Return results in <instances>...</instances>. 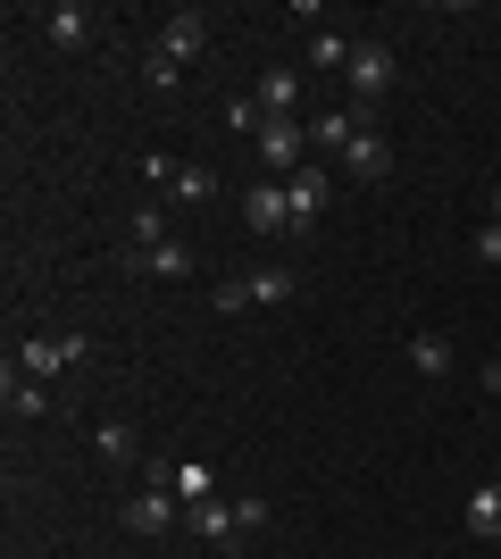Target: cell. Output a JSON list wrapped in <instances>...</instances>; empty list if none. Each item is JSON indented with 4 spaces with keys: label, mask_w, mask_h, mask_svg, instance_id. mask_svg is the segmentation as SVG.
Instances as JSON below:
<instances>
[{
    "label": "cell",
    "mask_w": 501,
    "mask_h": 559,
    "mask_svg": "<svg viewBox=\"0 0 501 559\" xmlns=\"http://www.w3.org/2000/svg\"><path fill=\"white\" fill-rule=\"evenodd\" d=\"M301 284H293V267H251V276H226L210 293V309L217 318H242V309H285Z\"/></svg>",
    "instance_id": "1"
},
{
    "label": "cell",
    "mask_w": 501,
    "mask_h": 559,
    "mask_svg": "<svg viewBox=\"0 0 501 559\" xmlns=\"http://www.w3.org/2000/svg\"><path fill=\"white\" fill-rule=\"evenodd\" d=\"M184 526H192L201 543H217V551H235V559H242V543H251V526H242V501H235V492L184 501Z\"/></svg>",
    "instance_id": "2"
},
{
    "label": "cell",
    "mask_w": 501,
    "mask_h": 559,
    "mask_svg": "<svg viewBox=\"0 0 501 559\" xmlns=\"http://www.w3.org/2000/svg\"><path fill=\"white\" fill-rule=\"evenodd\" d=\"M351 109H377L384 93H393V75H402V59H393V43H359L351 50Z\"/></svg>",
    "instance_id": "3"
},
{
    "label": "cell",
    "mask_w": 501,
    "mask_h": 559,
    "mask_svg": "<svg viewBox=\"0 0 501 559\" xmlns=\"http://www.w3.org/2000/svg\"><path fill=\"white\" fill-rule=\"evenodd\" d=\"M251 151H260V159H267V176L285 185L293 167H310V126H301V117H267V126H260V142H251Z\"/></svg>",
    "instance_id": "4"
},
{
    "label": "cell",
    "mask_w": 501,
    "mask_h": 559,
    "mask_svg": "<svg viewBox=\"0 0 501 559\" xmlns=\"http://www.w3.org/2000/svg\"><path fill=\"white\" fill-rule=\"evenodd\" d=\"M84 359H93L84 334H25V343H17V368L25 376H68V368H84Z\"/></svg>",
    "instance_id": "5"
},
{
    "label": "cell",
    "mask_w": 501,
    "mask_h": 559,
    "mask_svg": "<svg viewBox=\"0 0 501 559\" xmlns=\"http://www.w3.org/2000/svg\"><path fill=\"white\" fill-rule=\"evenodd\" d=\"M326 192H334V176H326V167H293V176H285V201H293V234H310L318 226V217H326Z\"/></svg>",
    "instance_id": "6"
},
{
    "label": "cell",
    "mask_w": 501,
    "mask_h": 559,
    "mask_svg": "<svg viewBox=\"0 0 501 559\" xmlns=\"http://www.w3.org/2000/svg\"><path fill=\"white\" fill-rule=\"evenodd\" d=\"M242 217H251V234H293L285 185H276V176H267V185H251V192H242Z\"/></svg>",
    "instance_id": "7"
},
{
    "label": "cell",
    "mask_w": 501,
    "mask_h": 559,
    "mask_svg": "<svg viewBox=\"0 0 501 559\" xmlns=\"http://www.w3.org/2000/svg\"><path fill=\"white\" fill-rule=\"evenodd\" d=\"M126 535H167V526H176V492H159V485H151V492H126Z\"/></svg>",
    "instance_id": "8"
},
{
    "label": "cell",
    "mask_w": 501,
    "mask_h": 559,
    "mask_svg": "<svg viewBox=\"0 0 501 559\" xmlns=\"http://www.w3.org/2000/svg\"><path fill=\"white\" fill-rule=\"evenodd\" d=\"M159 50L176 59V68H184V59H201V50H210V17H201V9H176V17L159 25Z\"/></svg>",
    "instance_id": "9"
},
{
    "label": "cell",
    "mask_w": 501,
    "mask_h": 559,
    "mask_svg": "<svg viewBox=\"0 0 501 559\" xmlns=\"http://www.w3.org/2000/svg\"><path fill=\"white\" fill-rule=\"evenodd\" d=\"M251 100H260V117H293L301 109V68H260Z\"/></svg>",
    "instance_id": "10"
},
{
    "label": "cell",
    "mask_w": 501,
    "mask_h": 559,
    "mask_svg": "<svg viewBox=\"0 0 501 559\" xmlns=\"http://www.w3.org/2000/svg\"><path fill=\"white\" fill-rule=\"evenodd\" d=\"M34 25H43V34H50L59 50H84V43H93V9H75V0H50V9H43Z\"/></svg>",
    "instance_id": "11"
},
{
    "label": "cell",
    "mask_w": 501,
    "mask_h": 559,
    "mask_svg": "<svg viewBox=\"0 0 501 559\" xmlns=\"http://www.w3.org/2000/svg\"><path fill=\"white\" fill-rule=\"evenodd\" d=\"M343 159H351V176H359V185H377V176H393V142L359 126V134L343 142Z\"/></svg>",
    "instance_id": "12"
},
{
    "label": "cell",
    "mask_w": 501,
    "mask_h": 559,
    "mask_svg": "<svg viewBox=\"0 0 501 559\" xmlns=\"http://www.w3.org/2000/svg\"><path fill=\"white\" fill-rule=\"evenodd\" d=\"M0 401H9V418H43V409H50L43 376H25L17 359H9V376H0Z\"/></svg>",
    "instance_id": "13"
},
{
    "label": "cell",
    "mask_w": 501,
    "mask_h": 559,
    "mask_svg": "<svg viewBox=\"0 0 501 559\" xmlns=\"http://www.w3.org/2000/svg\"><path fill=\"white\" fill-rule=\"evenodd\" d=\"M460 518H468V535H477V543H501V485H477Z\"/></svg>",
    "instance_id": "14"
},
{
    "label": "cell",
    "mask_w": 501,
    "mask_h": 559,
    "mask_svg": "<svg viewBox=\"0 0 501 559\" xmlns=\"http://www.w3.org/2000/svg\"><path fill=\"white\" fill-rule=\"evenodd\" d=\"M452 359H460L452 334H409V368L418 376H452Z\"/></svg>",
    "instance_id": "15"
},
{
    "label": "cell",
    "mask_w": 501,
    "mask_h": 559,
    "mask_svg": "<svg viewBox=\"0 0 501 559\" xmlns=\"http://www.w3.org/2000/svg\"><path fill=\"white\" fill-rule=\"evenodd\" d=\"M93 451H100V467H126V460H134V426H126V418H100L93 426Z\"/></svg>",
    "instance_id": "16"
},
{
    "label": "cell",
    "mask_w": 501,
    "mask_h": 559,
    "mask_svg": "<svg viewBox=\"0 0 501 559\" xmlns=\"http://www.w3.org/2000/svg\"><path fill=\"white\" fill-rule=\"evenodd\" d=\"M351 134H359V109H326V117H310V151H343Z\"/></svg>",
    "instance_id": "17"
},
{
    "label": "cell",
    "mask_w": 501,
    "mask_h": 559,
    "mask_svg": "<svg viewBox=\"0 0 501 559\" xmlns=\"http://www.w3.org/2000/svg\"><path fill=\"white\" fill-rule=\"evenodd\" d=\"M351 34H334V25H318V34H310V68H351Z\"/></svg>",
    "instance_id": "18"
},
{
    "label": "cell",
    "mask_w": 501,
    "mask_h": 559,
    "mask_svg": "<svg viewBox=\"0 0 501 559\" xmlns=\"http://www.w3.org/2000/svg\"><path fill=\"white\" fill-rule=\"evenodd\" d=\"M167 192H176L184 210H201V201H217V176H210V167H176V185H167Z\"/></svg>",
    "instance_id": "19"
},
{
    "label": "cell",
    "mask_w": 501,
    "mask_h": 559,
    "mask_svg": "<svg viewBox=\"0 0 501 559\" xmlns=\"http://www.w3.org/2000/svg\"><path fill=\"white\" fill-rule=\"evenodd\" d=\"M176 75H184V68H176L167 50H151V59H143V84H151V93H176Z\"/></svg>",
    "instance_id": "20"
},
{
    "label": "cell",
    "mask_w": 501,
    "mask_h": 559,
    "mask_svg": "<svg viewBox=\"0 0 501 559\" xmlns=\"http://www.w3.org/2000/svg\"><path fill=\"white\" fill-rule=\"evenodd\" d=\"M468 251H477V267H501V226H493V217L477 226V242H468Z\"/></svg>",
    "instance_id": "21"
},
{
    "label": "cell",
    "mask_w": 501,
    "mask_h": 559,
    "mask_svg": "<svg viewBox=\"0 0 501 559\" xmlns=\"http://www.w3.org/2000/svg\"><path fill=\"white\" fill-rule=\"evenodd\" d=\"M485 217H493V226H501V185H493V192H485Z\"/></svg>",
    "instance_id": "22"
},
{
    "label": "cell",
    "mask_w": 501,
    "mask_h": 559,
    "mask_svg": "<svg viewBox=\"0 0 501 559\" xmlns=\"http://www.w3.org/2000/svg\"><path fill=\"white\" fill-rule=\"evenodd\" d=\"M485 393H501V359H493V368H485Z\"/></svg>",
    "instance_id": "23"
}]
</instances>
